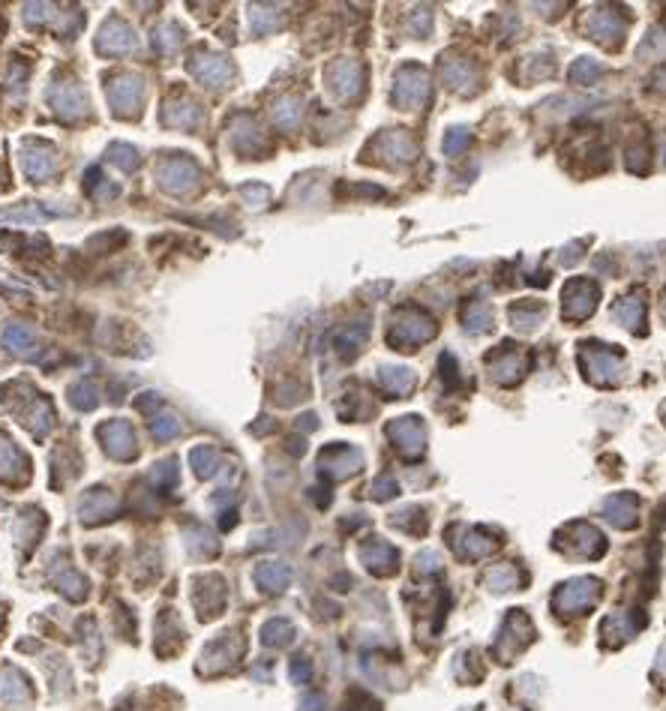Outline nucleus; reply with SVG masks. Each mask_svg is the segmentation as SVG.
<instances>
[{"label":"nucleus","mask_w":666,"mask_h":711,"mask_svg":"<svg viewBox=\"0 0 666 711\" xmlns=\"http://www.w3.org/2000/svg\"><path fill=\"white\" fill-rule=\"evenodd\" d=\"M4 346L16 354V358H36V351H40V342H36V334L28 327V324H9L4 330Z\"/></svg>","instance_id":"6"},{"label":"nucleus","mask_w":666,"mask_h":711,"mask_svg":"<svg viewBox=\"0 0 666 711\" xmlns=\"http://www.w3.org/2000/svg\"><path fill=\"white\" fill-rule=\"evenodd\" d=\"M24 474H28V460H24L21 450L6 436H0V477L4 480H18Z\"/></svg>","instance_id":"8"},{"label":"nucleus","mask_w":666,"mask_h":711,"mask_svg":"<svg viewBox=\"0 0 666 711\" xmlns=\"http://www.w3.org/2000/svg\"><path fill=\"white\" fill-rule=\"evenodd\" d=\"M69 210H48V207H40V205H18V207H4L0 210V222H28V225H36V222H45V220H54V217H67Z\"/></svg>","instance_id":"7"},{"label":"nucleus","mask_w":666,"mask_h":711,"mask_svg":"<svg viewBox=\"0 0 666 711\" xmlns=\"http://www.w3.org/2000/svg\"><path fill=\"white\" fill-rule=\"evenodd\" d=\"M135 48V36L123 21L117 18H108L103 28L96 33V52L105 55V57H115V55H127Z\"/></svg>","instance_id":"3"},{"label":"nucleus","mask_w":666,"mask_h":711,"mask_svg":"<svg viewBox=\"0 0 666 711\" xmlns=\"http://www.w3.org/2000/svg\"><path fill=\"white\" fill-rule=\"evenodd\" d=\"M57 150L48 147L45 142H36V138H28L21 144V171L30 177L33 183H45L48 177L57 174Z\"/></svg>","instance_id":"1"},{"label":"nucleus","mask_w":666,"mask_h":711,"mask_svg":"<svg viewBox=\"0 0 666 711\" xmlns=\"http://www.w3.org/2000/svg\"><path fill=\"white\" fill-rule=\"evenodd\" d=\"M54 6L52 4H28L24 6V21L28 24H45V21H52L54 18Z\"/></svg>","instance_id":"13"},{"label":"nucleus","mask_w":666,"mask_h":711,"mask_svg":"<svg viewBox=\"0 0 666 711\" xmlns=\"http://www.w3.org/2000/svg\"><path fill=\"white\" fill-rule=\"evenodd\" d=\"M108 162H115L120 171H135L138 169V150L130 144H111L108 147Z\"/></svg>","instance_id":"12"},{"label":"nucleus","mask_w":666,"mask_h":711,"mask_svg":"<svg viewBox=\"0 0 666 711\" xmlns=\"http://www.w3.org/2000/svg\"><path fill=\"white\" fill-rule=\"evenodd\" d=\"M183 177H195V169L190 162H180V159H171V162H162L159 165V181L166 189H171V193H180V189H186Z\"/></svg>","instance_id":"10"},{"label":"nucleus","mask_w":666,"mask_h":711,"mask_svg":"<svg viewBox=\"0 0 666 711\" xmlns=\"http://www.w3.org/2000/svg\"><path fill=\"white\" fill-rule=\"evenodd\" d=\"M115 511V495H108L105 489H93L91 495H84L81 501V519L93 523V519H108Z\"/></svg>","instance_id":"9"},{"label":"nucleus","mask_w":666,"mask_h":711,"mask_svg":"<svg viewBox=\"0 0 666 711\" xmlns=\"http://www.w3.org/2000/svg\"><path fill=\"white\" fill-rule=\"evenodd\" d=\"M96 438L103 441V450L115 460H132L138 453L135 448V433L127 421H108L96 429Z\"/></svg>","instance_id":"2"},{"label":"nucleus","mask_w":666,"mask_h":711,"mask_svg":"<svg viewBox=\"0 0 666 711\" xmlns=\"http://www.w3.org/2000/svg\"><path fill=\"white\" fill-rule=\"evenodd\" d=\"M142 93H144V87H142V81L135 79V75H120V79H115L108 84V103H111V108H115L117 114H135L138 111V106H142Z\"/></svg>","instance_id":"4"},{"label":"nucleus","mask_w":666,"mask_h":711,"mask_svg":"<svg viewBox=\"0 0 666 711\" xmlns=\"http://www.w3.org/2000/svg\"><path fill=\"white\" fill-rule=\"evenodd\" d=\"M150 429H154L156 438H171V436L180 433V423L174 421V417H159V421L150 423Z\"/></svg>","instance_id":"14"},{"label":"nucleus","mask_w":666,"mask_h":711,"mask_svg":"<svg viewBox=\"0 0 666 711\" xmlns=\"http://www.w3.org/2000/svg\"><path fill=\"white\" fill-rule=\"evenodd\" d=\"M52 108L60 114V118H81V114L87 111V99L81 93V87L75 84H60L52 91Z\"/></svg>","instance_id":"5"},{"label":"nucleus","mask_w":666,"mask_h":711,"mask_svg":"<svg viewBox=\"0 0 666 711\" xmlns=\"http://www.w3.org/2000/svg\"><path fill=\"white\" fill-rule=\"evenodd\" d=\"M258 579H261V582L268 579V582H270V591H280V586L288 579V574H285L282 567H280V570H276V567H261V570H258Z\"/></svg>","instance_id":"15"},{"label":"nucleus","mask_w":666,"mask_h":711,"mask_svg":"<svg viewBox=\"0 0 666 711\" xmlns=\"http://www.w3.org/2000/svg\"><path fill=\"white\" fill-rule=\"evenodd\" d=\"M69 402H72L79 411L96 409V402H99L96 385H93V382H79V385H72V387H69Z\"/></svg>","instance_id":"11"}]
</instances>
